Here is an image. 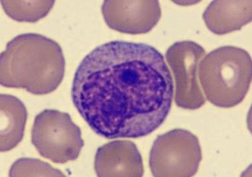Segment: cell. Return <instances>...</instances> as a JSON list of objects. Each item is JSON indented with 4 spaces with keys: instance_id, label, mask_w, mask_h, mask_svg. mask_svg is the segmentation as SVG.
I'll use <instances>...</instances> for the list:
<instances>
[{
    "instance_id": "6da1fadb",
    "label": "cell",
    "mask_w": 252,
    "mask_h": 177,
    "mask_svg": "<svg viewBox=\"0 0 252 177\" xmlns=\"http://www.w3.org/2000/svg\"><path fill=\"white\" fill-rule=\"evenodd\" d=\"M174 84L163 55L144 43L102 44L80 64L71 97L91 129L108 139L138 138L159 128L170 111Z\"/></svg>"
},
{
    "instance_id": "7a4b0ae2",
    "label": "cell",
    "mask_w": 252,
    "mask_h": 177,
    "mask_svg": "<svg viewBox=\"0 0 252 177\" xmlns=\"http://www.w3.org/2000/svg\"><path fill=\"white\" fill-rule=\"evenodd\" d=\"M65 61L60 45L37 34L19 35L0 56V82L37 95L55 91L63 79Z\"/></svg>"
},
{
    "instance_id": "3957f363",
    "label": "cell",
    "mask_w": 252,
    "mask_h": 177,
    "mask_svg": "<svg viewBox=\"0 0 252 177\" xmlns=\"http://www.w3.org/2000/svg\"><path fill=\"white\" fill-rule=\"evenodd\" d=\"M201 61L198 79L208 101L225 108L240 104L252 81V63L249 53L240 48L225 46L211 51Z\"/></svg>"
},
{
    "instance_id": "277c9868",
    "label": "cell",
    "mask_w": 252,
    "mask_h": 177,
    "mask_svg": "<svg viewBox=\"0 0 252 177\" xmlns=\"http://www.w3.org/2000/svg\"><path fill=\"white\" fill-rule=\"evenodd\" d=\"M32 139L42 157L59 164L76 160L84 146L81 130L69 114L55 109L36 116Z\"/></svg>"
},
{
    "instance_id": "5b68a950",
    "label": "cell",
    "mask_w": 252,
    "mask_h": 177,
    "mask_svg": "<svg viewBox=\"0 0 252 177\" xmlns=\"http://www.w3.org/2000/svg\"><path fill=\"white\" fill-rule=\"evenodd\" d=\"M202 158L198 138L188 130L175 129L156 140L150 166L154 177H190L197 173Z\"/></svg>"
},
{
    "instance_id": "8992f818",
    "label": "cell",
    "mask_w": 252,
    "mask_h": 177,
    "mask_svg": "<svg viewBox=\"0 0 252 177\" xmlns=\"http://www.w3.org/2000/svg\"><path fill=\"white\" fill-rule=\"evenodd\" d=\"M205 53L200 45L188 40L176 42L166 52L175 79V102L180 107L195 110L206 103L198 79L199 64Z\"/></svg>"
},
{
    "instance_id": "52a82bcc",
    "label": "cell",
    "mask_w": 252,
    "mask_h": 177,
    "mask_svg": "<svg viewBox=\"0 0 252 177\" xmlns=\"http://www.w3.org/2000/svg\"><path fill=\"white\" fill-rule=\"evenodd\" d=\"M101 11L110 29L133 35L148 33L161 17L158 1H104Z\"/></svg>"
},
{
    "instance_id": "ba28073f",
    "label": "cell",
    "mask_w": 252,
    "mask_h": 177,
    "mask_svg": "<svg viewBox=\"0 0 252 177\" xmlns=\"http://www.w3.org/2000/svg\"><path fill=\"white\" fill-rule=\"evenodd\" d=\"M94 169L98 177H142L144 169L136 144L127 140L109 142L97 150Z\"/></svg>"
},
{
    "instance_id": "9c48e42d",
    "label": "cell",
    "mask_w": 252,
    "mask_h": 177,
    "mask_svg": "<svg viewBox=\"0 0 252 177\" xmlns=\"http://www.w3.org/2000/svg\"><path fill=\"white\" fill-rule=\"evenodd\" d=\"M252 1H213L202 18L212 33L222 35L240 31L252 21Z\"/></svg>"
},
{
    "instance_id": "30bf717a",
    "label": "cell",
    "mask_w": 252,
    "mask_h": 177,
    "mask_svg": "<svg viewBox=\"0 0 252 177\" xmlns=\"http://www.w3.org/2000/svg\"><path fill=\"white\" fill-rule=\"evenodd\" d=\"M1 106V151H10L22 141L28 119L24 103L17 97L6 94L0 97Z\"/></svg>"
},
{
    "instance_id": "8fae6325",
    "label": "cell",
    "mask_w": 252,
    "mask_h": 177,
    "mask_svg": "<svg viewBox=\"0 0 252 177\" xmlns=\"http://www.w3.org/2000/svg\"><path fill=\"white\" fill-rule=\"evenodd\" d=\"M7 16L19 22L35 23L45 18L55 1H1Z\"/></svg>"
},
{
    "instance_id": "7c38bea8",
    "label": "cell",
    "mask_w": 252,
    "mask_h": 177,
    "mask_svg": "<svg viewBox=\"0 0 252 177\" xmlns=\"http://www.w3.org/2000/svg\"><path fill=\"white\" fill-rule=\"evenodd\" d=\"M9 176L14 177H65L60 170L39 159L22 158L12 166Z\"/></svg>"
}]
</instances>
